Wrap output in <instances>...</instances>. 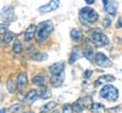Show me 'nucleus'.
Instances as JSON below:
<instances>
[{
	"instance_id": "obj_1",
	"label": "nucleus",
	"mask_w": 122,
	"mask_h": 113,
	"mask_svg": "<svg viewBox=\"0 0 122 113\" xmlns=\"http://www.w3.org/2000/svg\"><path fill=\"white\" fill-rule=\"evenodd\" d=\"M53 28H54V25L51 20H46L40 22L36 26V31L34 35L36 41L39 43H43L53 31Z\"/></svg>"
},
{
	"instance_id": "obj_2",
	"label": "nucleus",
	"mask_w": 122,
	"mask_h": 113,
	"mask_svg": "<svg viewBox=\"0 0 122 113\" xmlns=\"http://www.w3.org/2000/svg\"><path fill=\"white\" fill-rule=\"evenodd\" d=\"M99 18L98 13L92 8L86 6L79 10V20L85 26H91L97 22Z\"/></svg>"
},
{
	"instance_id": "obj_3",
	"label": "nucleus",
	"mask_w": 122,
	"mask_h": 113,
	"mask_svg": "<svg viewBox=\"0 0 122 113\" xmlns=\"http://www.w3.org/2000/svg\"><path fill=\"white\" fill-rule=\"evenodd\" d=\"M89 34L91 37V42L95 47H106L110 43L108 36L105 35L99 28H93L90 29Z\"/></svg>"
},
{
	"instance_id": "obj_4",
	"label": "nucleus",
	"mask_w": 122,
	"mask_h": 113,
	"mask_svg": "<svg viewBox=\"0 0 122 113\" xmlns=\"http://www.w3.org/2000/svg\"><path fill=\"white\" fill-rule=\"evenodd\" d=\"M99 95L101 98L109 101V102H115L118 99L119 91L118 89L112 85H105L99 91Z\"/></svg>"
},
{
	"instance_id": "obj_5",
	"label": "nucleus",
	"mask_w": 122,
	"mask_h": 113,
	"mask_svg": "<svg viewBox=\"0 0 122 113\" xmlns=\"http://www.w3.org/2000/svg\"><path fill=\"white\" fill-rule=\"evenodd\" d=\"M16 16L14 13V9L11 6H5L0 11V19L7 24H10L15 20Z\"/></svg>"
},
{
	"instance_id": "obj_6",
	"label": "nucleus",
	"mask_w": 122,
	"mask_h": 113,
	"mask_svg": "<svg viewBox=\"0 0 122 113\" xmlns=\"http://www.w3.org/2000/svg\"><path fill=\"white\" fill-rule=\"evenodd\" d=\"M94 63L96 64L97 66L102 67V68L110 67L112 65V62L110 60V58L107 55H105L103 52L96 53V55L94 57Z\"/></svg>"
},
{
	"instance_id": "obj_7",
	"label": "nucleus",
	"mask_w": 122,
	"mask_h": 113,
	"mask_svg": "<svg viewBox=\"0 0 122 113\" xmlns=\"http://www.w3.org/2000/svg\"><path fill=\"white\" fill-rule=\"evenodd\" d=\"M59 5H60V0H50L47 4H44V5L40 6L37 9V10L41 14L50 13V12L57 9L59 8Z\"/></svg>"
},
{
	"instance_id": "obj_8",
	"label": "nucleus",
	"mask_w": 122,
	"mask_h": 113,
	"mask_svg": "<svg viewBox=\"0 0 122 113\" xmlns=\"http://www.w3.org/2000/svg\"><path fill=\"white\" fill-rule=\"evenodd\" d=\"M16 85L18 89L23 90L28 85V76L26 72H20L16 78Z\"/></svg>"
},
{
	"instance_id": "obj_9",
	"label": "nucleus",
	"mask_w": 122,
	"mask_h": 113,
	"mask_svg": "<svg viewBox=\"0 0 122 113\" xmlns=\"http://www.w3.org/2000/svg\"><path fill=\"white\" fill-rule=\"evenodd\" d=\"M64 79H65V74H64V71H62L58 74L52 75V77L51 78L50 81H51V84L53 87H59L63 85Z\"/></svg>"
},
{
	"instance_id": "obj_10",
	"label": "nucleus",
	"mask_w": 122,
	"mask_h": 113,
	"mask_svg": "<svg viewBox=\"0 0 122 113\" xmlns=\"http://www.w3.org/2000/svg\"><path fill=\"white\" fill-rule=\"evenodd\" d=\"M81 55H83L81 47H73L71 49V52L70 54V57H69V63L71 65H72L74 62H76V60H78L81 57Z\"/></svg>"
},
{
	"instance_id": "obj_11",
	"label": "nucleus",
	"mask_w": 122,
	"mask_h": 113,
	"mask_svg": "<svg viewBox=\"0 0 122 113\" xmlns=\"http://www.w3.org/2000/svg\"><path fill=\"white\" fill-rule=\"evenodd\" d=\"M35 31H36V26L34 24H30L25 30L24 33V39L26 42H30L35 35Z\"/></svg>"
},
{
	"instance_id": "obj_12",
	"label": "nucleus",
	"mask_w": 122,
	"mask_h": 113,
	"mask_svg": "<svg viewBox=\"0 0 122 113\" xmlns=\"http://www.w3.org/2000/svg\"><path fill=\"white\" fill-rule=\"evenodd\" d=\"M104 9L108 14H110L112 16H114L117 12V9H118V2L115 1V0H110L108 6Z\"/></svg>"
},
{
	"instance_id": "obj_13",
	"label": "nucleus",
	"mask_w": 122,
	"mask_h": 113,
	"mask_svg": "<svg viewBox=\"0 0 122 113\" xmlns=\"http://www.w3.org/2000/svg\"><path fill=\"white\" fill-rule=\"evenodd\" d=\"M115 81V77L111 75V74H106V75H102L100 76L96 81H95V84L94 85L95 86H98L102 84H107V83H112V82H114Z\"/></svg>"
},
{
	"instance_id": "obj_14",
	"label": "nucleus",
	"mask_w": 122,
	"mask_h": 113,
	"mask_svg": "<svg viewBox=\"0 0 122 113\" xmlns=\"http://www.w3.org/2000/svg\"><path fill=\"white\" fill-rule=\"evenodd\" d=\"M78 104L82 107V109H87V108H91L92 104V99L90 96H85L82 98H79L77 101Z\"/></svg>"
},
{
	"instance_id": "obj_15",
	"label": "nucleus",
	"mask_w": 122,
	"mask_h": 113,
	"mask_svg": "<svg viewBox=\"0 0 122 113\" xmlns=\"http://www.w3.org/2000/svg\"><path fill=\"white\" fill-rule=\"evenodd\" d=\"M49 70H50V72H51L52 75L58 74V73L62 72V71H64V64H63L62 62H56V63H53L52 65L50 66Z\"/></svg>"
},
{
	"instance_id": "obj_16",
	"label": "nucleus",
	"mask_w": 122,
	"mask_h": 113,
	"mask_svg": "<svg viewBox=\"0 0 122 113\" xmlns=\"http://www.w3.org/2000/svg\"><path fill=\"white\" fill-rule=\"evenodd\" d=\"M37 99H38L37 91H36L35 89H30V90L27 93V95H26L24 101H25L26 104H31L34 103Z\"/></svg>"
},
{
	"instance_id": "obj_17",
	"label": "nucleus",
	"mask_w": 122,
	"mask_h": 113,
	"mask_svg": "<svg viewBox=\"0 0 122 113\" xmlns=\"http://www.w3.org/2000/svg\"><path fill=\"white\" fill-rule=\"evenodd\" d=\"M70 35L73 42H80L83 39V33L79 28H72L70 32Z\"/></svg>"
},
{
	"instance_id": "obj_18",
	"label": "nucleus",
	"mask_w": 122,
	"mask_h": 113,
	"mask_svg": "<svg viewBox=\"0 0 122 113\" xmlns=\"http://www.w3.org/2000/svg\"><path fill=\"white\" fill-rule=\"evenodd\" d=\"M82 54L88 61H90V62H93L94 61V57L95 56H94V52H93L92 47H86V48L82 49Z\"/></svg>"
},
{
	"instance_id": "obj_19",
	"label": "nucleus",
	"mask_w": 122,
	"mask_h": 113,
	"mask_svg": "<svg viewBox=\"0 0 122 113\" xmlns=\"http://www.w3.org/2000/svg\"><path fill=\"white\" fill-rule=\"evenodd\" d=\"M91 111L92 113H105V106L101 103H92Z\"/></svg>"
},
{
	"instance_id": "obj_20",
	"label": "nucleus",
	"mask_w": 122,
	"mask_h": 113,
	"mask_svg": "<svg viewBox=\"0 0 122 113\" xmlns=\"http://www.w3.org/2000/svg\"><path fill=\"white\" fill-rule=\"evenodd\" d=\"M32 83L38 86H41V85H45V83H46V78L42 75H36L32 78Z\"/></svg>"
},
{
	"instance_id": "obj_21",
	"label": "nucleus",
	"mask_w": 122,
	"mask_h": 113,
	"mask_svg": "<svg viewBox=\"0 0 122 113\" xmlns=\"http://www.w3.org/2000/svg\"><path fill=\"white\" fill-rule=\"evenodd\" d=\"M31 59L33 61H38V62H42V61H45L48 59V55L44 52H37L35 53L34 55L31 56Z\"/></svg>"
},
{
	"instance_id": "obj_22",
	"label": "nucleus",
	"mask_w": 122,
	"mask_h": 113,
	"mask_svg": "<svg viewBox=\"0 0 122 113\" xmlns=\"http://www.w3.org/2000/svg\"><path fill=\"white\" fill-rule=\"evenodd\" d=\"M22 108H23L22 104H20V103H15V104H11V105L10 106L9 110H10V113H20V112L22 111Z\"/></svg>"
},
{
	"instance_id": "obj_23",
	"label": "nucleus",
	"mask_w": 122,
	"mask_h": 113,
	"mask_svg": "<svg viewBox=\"0 0 122 113\" xmlns=\"http://www.w3.org/2000/svg\"><path fill=\"white\" fill-rule=\"evenodd\" d=\"M12 51L16 54H19L22 51V44L18 39H15L12 44Z\"/></svg>"
},
{
	"instance_id": "obj_24",
	"label": "nucleus",
	"mask_w": 122,
	"mask_h": 113,
	"mask_svg": "<svg viewBox=\"0 0 122 113\" xmlns=\"http://www.w3.org/2000/svg\"><path fill=\"white\" fill-rule=\"evenodd\" d=\"M13 37H14V34L13 32L8 30L5 34H4V38H3V41H4V44L6 45H9L12 40H13Z\"/></svg>"
},
{
	"instance_id": "obj_25",
	"label": "nucleus",
	"mask_w": 122,
	"mask_h": 113,
	"mask_svg": "<svg viewBox=\"0 0 122 113\" xmlns=\"http://www.w3.org/2000/svg\"><path fill=\"white\" fill-rule=\"evenodd\" d=\"M56 105H57V104H56L55 102H49V103L45 104L41 107V109H42V111L47 112V111H51V110H52Z\"/></svg>"
},
{
	"instance_id": "obj_26",
	"label": "nucleus",
	"mask_w": 122,
	"mask_h": 113,
	"mask_svg": "<svg viewBox=\"0 0 122 113\" xmlns=\"http://www.w3.org/2000/svg\"><path fill=\"white\" fill-rule=\"evenodd\" d=\"M7 89H8V91L9 92H10V93H12V92H14V90H15V84H14V82L12 81V80H8V82H7Z\"/></svg>"
},
{
	"instance_id": "obj_27",
	"label": "nucleus",
	"mask_w": 122,
	"mask_h": 113,
	"mask_svg": "<svg viewBox=\"0 0 122 113\" xmlns=\"http://www.w3.org/2000/svg\"><path fill=\"white\" fill-rule=\"evenodd\" d=\"M62 113H73L72 110V105L70 104H65L62 106Z\"/></svg>"
},
{
	"instance_id": "obj_28",
	"label": "nucleus",
	"mask_w": 122,
	"mask_h": 113,
	"mask_svg": "<svg viewBox=\"0 0 122 113\" xmlns=\"http://www.w3.org/2000/svg\"><path fill=\"white\" fill-rule=\"evenodd\" d=\"M47 86H44V85H41L39 88H38V90H36L37 91V94H38V97H40V98H42L43 97V95L47 92Z\"/></svg>"
},
{
	"instance_id": "obj_29",
	"label": "nucleus",
	"mask_w": 122,
	"mask_h": 113,
	"mask_svg": "<svg viewBox=\"0 0 122 113\" xmlns=\"http://www.w3.org/2000/svg\"><path fill=\"white\" fill-rule=\"evenodd\" d=\"M8 27H9V24L7 23H2L0 24V35L2 34H5L9 29H8Z\"/></svg>"
},
{
	"instance_id": "obj_30",
	"label": "nucleus",
	"mask_w": 122,
	"mask_h": 113,
	"mask_svg": "<svg viewBox=\"0 0 122 113\" xmlns=\"http://www.w3.org/2000/svg\"><path fill=\"white\" fill-rule=\"evenodd\" d=\"M72 110H73V112H76V113H81V112L83 111L82 107L78 104L77 102H75V103L72 104Z\"/></svg>"
},
{
	"instance_id": "obj_31",
	"label": "nucleus",
	"mask_w": 122,
	"mask_h": 113,
	"mask_svg": "<svg viewBox=\"0 0 122 113\" xmlns=\"http://www.w3.org/2000/svg\"><path fill=\"white\" fill-rule=\"evenodd\" d=\"M111 24H112V20L109 18V17H105L104 19H103V21H102V25H103V27L104 28H109L110 26H111Z\"/></svg>"
},
{
	"instance_id": "obj_32",
	"label": "nucleus",
	"mask_w": 122,
	"mask_h": 113,
	"mask_svg": "<svg viewBox=\"0 0 122 113\" xmlns=\"http://www.w3.org/2000/svg\"><path fill=\"white\" fill-rule=\"evenodd\" d=\"M92 70H90V69H86V70L84 71L83 77H84V78H86V79H88V78H90V77L92 76Z\"/></svg>"
},
{
	"instance_id": "obj_33",
	"label": "nucleus",
	"mask_w": 122,
	"mask_h": 113,
	"mask_svg": "<svg viewBox=\"0 0 122 113\" xmlns=\"http://www.w3.org/2000/svg\"><path fill=\"white\" fill-rule=\"evenodd\" d=\"M116 28H122V16L119 17L116 22Z\"/></svg>"
},
{
	"instance_id": "obj_34",
	"label": "nucleus",
	"mask_w": 122,
	"mask_h": 113,
	"mask_svg": "<svg viewBox=\"0 0 122 113\" xmlns=\"http://www.w3.org/2000/svg\"><path fill=\"white\" fill-rule=\"evenodd\" d=\"M51 96V91H49V90H47V92L43 95V97H42V99H48V98H50Z\"/></svg>"
},
{
	"instance_id": "obj_35",
	"label": "nucleus",
	"mask_w": 122,
	"mask_h": 113,
	"mask_svg": "<svg viewBox=\"0 0 122 113\" xmlns=\"http://www.w3.org/2000/svg\"><path fill=\"white\" fill-rule=\"evenodd\" d=\"M84 1H85L86 5H89V6H91V5H92L94 3V0H84Z\"/></svg>"
},
{
	"instance_id": "obj_36",
	"label": "nucleus",
	"mask_w": 122,
	"mask_h": 113,
	"mask_svg": "<svg viewBox=\"0 0 122 113\" xmlns=\"http://www.w3.org/2000/svg\"><path fill=\"white\" fill-rule=\"evenodd\" d=\"M109 1H110V0H102V3H103V8H104V9H105V8L108 6Z\"/></svg>"
},
{
	"instance_id": "obj_37",
	"label": "nucleus",
	"mask_w": 122,
	"mask_h": 113,
	"mask_svg": "<svg viewBox=\"0 0 122 113\" xmlns=\"http://www.w3.org/2000/svg\"><path fill=\"white\" fill-rule=\"evenodd\" d=\"M3 45H4V41H3V39L0 37V48H2Z\"/></svg>"
},
{
	"instance_id": "obj_38",
	"label": "nucleus",
	"mask_w": 122,
	"mask_h": 113,
	"mask_svg": "<svg viewBox=\"0 0 122 113\" xmlns=\"http://www.w3.org/2000/svg\"><path fill=\"white\" fill-rule=\"evenodd\" d=\"M0 113H6V109L5 108H1L0 109Z\"/></svg>"
},
{
	"instance_id": "obj_39",
	"label": "nucleus",
	"mask_w": 122,
	"mask_h": 113,
	"mask_svg": "<svg viewBox=\"0 0 122 113\" xmlns=\"http://www.w3.org/2000/svg\"><path fill=\"white\" fill-rule=\"evenodd\" d=\"M51 113H60V111H58V110H54V111H52Z\"/></svg>"
},
{
	"instance_id": "obj_40",
	"label": "nucleus",
	"mask_w": 122,
	"mask_h": 113,
	"mask_svg": "<svg viewBox=\"0 0 122 113\" xmlns=\"http://www.w3.org/2000/svg\"><path fill=\"white\" fill-rule=\"evenodd\" d=\"M23 113H34L33 111H25V112H23Z\"/></svg>"
},
{
	"instance_id": "obj_41",
	"label": "nucleus",
	"mask_w": 122,
	"mask_h": 113,
	"mask_svg": "<svg viewBox=\"0 0 122 113\" xmlns=\"http://www.w3.org/2000/svg\"><path fill=\"white\" fill-rule=\"evenodd\" d=\"M39 113H46L45 111H41V112H39Z\"/></svg>"
}]
</instances>
